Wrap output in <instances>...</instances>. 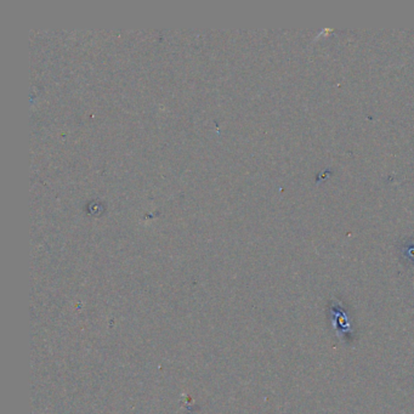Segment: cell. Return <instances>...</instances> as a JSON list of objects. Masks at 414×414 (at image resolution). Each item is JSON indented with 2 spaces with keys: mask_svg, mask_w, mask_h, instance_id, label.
Masks as SVG:
<instances>
[{
  "mask_svg": "<svg viewBox=\"0 0 414 414\" xmlns=\"http://www.w3.org/2000/svg\"><path fill=\"white\" fill-rule=\"evenodd\" d=\"M402 253L405 254L406 259H409V260L414 264V247H413V244L406 245V248L402 249Z\"/></svg>",
  "mask_w": 414,
  "mask_h": 414,
  "instance_id": "1",
  "label": "cell"
}]
</instances>
